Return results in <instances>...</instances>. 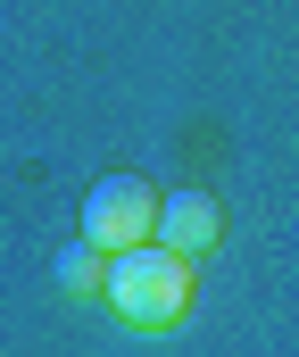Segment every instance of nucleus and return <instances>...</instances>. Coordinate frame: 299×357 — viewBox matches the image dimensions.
<instances>
[{"label":"nucleus","instance_id":"1","mask_svg":"<svg viewBox=\"0 0 299 357\" xmlns=\"http://www.w3.org/2000/svg\"><path fill=\"white\" fill-rule=\"evenodd\" d=\"M100 307H116L133 333H167L192 316V258L141 241V250H116L108 274H100Z\"/></svg>","mask_w":299,"mask_h":357},{"label":"nucleus","instance_id":"2","mask_svg":"<svg viewBox=\"0 0 299 357\" xmlns=\"http://www.w3.org/2000/svg\"><path fill=\"white\" fill-rule=\"evenodd\" d=\"M84 241H92L100 258L158 241V191L141 175H100L92 191H84Z\"/></svg>","mask_w":299,"mask_h":357},{"label":"nucleus","instance_id":"3","mask_svg":"<svg viewBox=\"0 0 299 357\" xmlns=\"http://www.w3.org/2000/svg\"><path fill=\"white\" fill-rule=\"evenodd\" d=\"M216 241H224V208H216L208 191L183 183V191L158 199V250H175V258H208Z\"/></svg>","mask_w":299,"mask_h":357},{"label":"nucleus","instance_id":"4","mask_svg":"<svg viewBox=\"0 0 299 357\" xmlns=\"http://www.w3.org/2000/svg\"><path fill=\"white\" fill-rule=\"evenodd\" d=\"M100 274H108V258H100L92 241L59 250V282H67V299H100Z\"/></svg>","mask_w":299,"mask_h":357}]
</instances>
